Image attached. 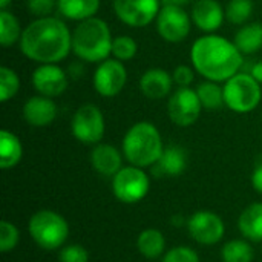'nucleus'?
Listing matches in <instances>:
<instances>
[{"label": "nucleus", "instance_id": "13", "mask_svg": "<svg viewBox=\"0 0 262 262\" xmlns=\"http://www.w3.org/2000/svg\"><path fill=\"white\" fill-rule=\"evenodd\" d=\"M187 230L192 239L201 246H215L218 244L224 233L226 226L220 215L210 210L195 212L187 221Z\"/></svg>", "mask_w": 262, "mask_h": 262}, {"label": "nucleus", "instance_id": "32", "mask_svg": "<svg viewBox=\"0 0 262 262\" xmlns=\"http://www.w3.org/2000/svg\"><path fill=\"white\" fill-rule=\"evenodd\" d=\"M163 262H200V256L192 247L178 246L164 253Z\"/></svg>", "mask_w": 262, "mask_h": 262}, {"label": "nucleus", "instance_id": "14", "mask_svg": "<svg viewBox=\"0 0 262 262\" xmlns=\"http://www.w3.org/2000/svg\"><path fill=\"white\" fill-rule=\"evenodd\" d=\"M31 83L38 95L55 98L68 89L69 77L57 63H46L32 71Z\"/></svg>", "mask_w": 262, "mask_h": 262}, {"label": "nucleus", "instance_id": "15", "mask_svg": "<svg viewBox=\"0 0 262 262\" xmlns=\"http://www.w3.org/2000/svg\"><path fill=\"white\" fill-rule=\"evenodd\" d=\"M192 23L207 34L218 31L226 20V9L218 0H195L190 11Z\"/></svg>", "mask_w": 262, "mask_h": 262}, {"label": "nucleus", "instance_id": "25", "mask_svg": "<svg viewBox=\"0 0 262 262\" xmlns=\"http://www.w3.org/2000/svg\"><path fill=\"white\" fill-rule=\"evenodd\" d=\"M23 29L20 26L18 18L9 12L8 9L0 11V45L3 48H9L20 41Z\"/></svg>", "mask_w": 262, "mask_h": 262}, {"label": "nucleus", "instance_id": "33", "mask_svg": "<svg viewBox=\"0 0 262 262\" xmlns=\"http://www.w3.org/2000/svg\"><path fill=\"white\" fill-rule=\"evenodd\" d=\"M89 252L80 244L64 246L58 252V262H88Z\"/></svg>", "mask_w": 262, "mask_h": 262}, {"label": "nucleus", "instance_id": "28", "mask_svg": "<svg viewBox=\"0 0 262 262\" xmlns=\"http://www.w3.org/2000/svg\"><path fill=\"white\" fill-rule=\"evenodd\" d=\"M20 89V78L17 72L8 66L0 68V101L6 103L12 100Z\"/></svg>", "mask_w": 262, "mask_h": 262}, {"label": "nucleus", "instance_id": "5", "mask_svg": "<svg viewBox=\"0 0 262 262\" xmlns=\"http://www.w3.org/2000/svg\"><path fill=\"white\" fill-rule=\"evenodd\" d=\"M28 232L43 250H60L69 236V224L60 213L45 209L29 218Z\"/></svg>", "mask_w": 262, "mask_h": 262}, {"label": "nucleus", "instance_id": "21", "mask_svg": "<svg viewBox=\"0 0 262 262\" xmlns=\"http://www.w3.org/2000/svg\"><path fill=\"white\" fill-rule=\"evenodd\" d=\"M101 0H57V11L61 17L83 21L97 15Z\"/></svg>", "mask_w": 262, "mask_h": 262}, {"label": "nucleus", "instance_id": "26", "mask_svg": "<svg viewBox=\"0 0 262 262\" xmlns=\"http://www.w3.org/2000/svg\"><path fill=\"white\" fill-rule=\"evenodd\" d=\"M196 94L200 97V101L203 104V109L207 111H218L224 104V91L223 86L216 81L206 80L198 84Z\"/></svg>", "mask_w": 262, "mask_h": 262}, {"label": "nucleus", "instance_id": "38", "mask_svg": "<svg viewBox=\"0 0 262 262\" xmlns=\"http://www.w3.org/2000/svg\"><path fill=\"white\" fill-rule=\"evenodd\" d=\"M249 74H250L256 81L262 83V61H256V63L252 66V69H250Z\"/></svg>", "mask_w": 262, "mask_h": 262}, {"label": "nucleus", "instance_id": "4", "mask_svg": "<svg viewBox=\"0 0 262 262\" xmlns=\"http://www.w3.org/2000/svg\"><path fill=\"white\" fill-rule=\"evenodd\" d=\"M121 147L129 164L143 169L152 167L164 150L160 130L149 121H138L130 126L123 138Z\"/></svg>", "mask_w": 262, "mask_h": 262}, {"label": "nucleus", "instance_id": "9", "mask_svg": "<svg viewBox=\"0 0 262 262\" xmlns=\"http://www.w3.org/2000/svg\"><path fill=\"white\" fill-rule=\"evenodd\" d=\"M203 112V104L192 88H178L167 100V115L170 121L180 127L195 124Z\"/></svg>", "mask_w": 262, "mask_h": 262}, {"label": "nucleus", "instance_id": "17", "mask_svg": "<svg viewBox=\"0 0 262 262\" xmlns=\"http://www.w3.org/2000/svg\"><path fill=\"white\" fill-rule=\"evenodd\" d=\"M123 157L115 146L98 143L91 152V164L100 175L114 178L123 169Z\"/></svg>", "mask_w": 262, "mask_h": 262}, {"label": "nucleus", "instance_id": "2", "mask_svg": "<svg viewBox=\"0 0 262 262\" xmlns=\"http://www.w3.org/2000/svg\"><path fill=\"white\" fill-rule=\"evenodd\" d=\"M190 61L193 69L206 80L226 83L241 71L244 55L235 41L218 34H206L193 41Z\"/></svg>", "mask_w": 262, "mask_h": 262}, {"label": "nucleus", "instance_id": "34", "mask_svg": "<svg viewBox=\"0 0 262 262\" xmlns=\"http://www.w3.org/2000/svg\"><path fill=\"white\" fill-rule=\"evenodd\" d=\"M26 8L35 18L51 17L57 9V0H26Z\"/></svg>", "mask_w": 262, "mask_h": 262}, {"label": "nucleus", "instance_id": "39", "mask_svg": "<svg viewBox=\"0 0 262 262\" xmlns=\"http://www.w3.org/2000/svg\"><path fill=\"white\" fill-rule=\"evenodd\" d=\"M69 74H71L72 78H78L81 75V66L80 64L78 66H71L69 68Z\"/></svg>", "mask_w": 262, "mask_h": 262}, {"label": "nucleus", "instance_id": "22", "mask_svg": "<svg viewBox=\"0 0 262 262\" xmlns=\"http://www.w3.org/2000/svg\"><path fill=\"white\" fill-rule=\"evenodd\" d=\"M23 158V146L11 130H0V167L3 170L15 167Z\"/></svg>", "mask_w": 262, "mask_h": 262}, {"label": "nucleus", "instance_id": "8", "mask_svg": "<svg viewBox=\"0 0 262 262\" xmlns=\"http://www.w3.org/2000/svg\"><path fill=\"white\" fill-rule=\"evenodd\" d=\"M104 130V117L98 106L86 103L75 111L71 121V132L77 141L95 146L103 140Z\"/></svg>", "mask_w": 262, "mask_h": 262}, {"label": "nucleus", "instance_id": "6", "mask_svg": "<svg viewBox=\"0 0 262 262\" xmlns=\"http://www.w3.org/2000/svg\"><path fill=\"white\" fill-rule=\"evenodd\" d=\"M223 91L224 104L236 114H249L261 103V83L246 72H238L229 78L224 83Z\"/></svg>", "mask_w": 262, "mask_h": 262}, {"label": "nucleus", "instance_id": "23", "mask_svg": "<svg viewBox=\"0 0 262 262\" xmlns=\"http://www.w3.org/2000/svg\"><path fill=\"white\" fill-rule=\"evenodd\" d=\"M236 48L243 52V55L256 54L262 48V23L253 21L241 26L233 38Z\"/></svg>", "mask_w": 262, "mask_h": 262}, {"label": "nucleus", "instance_id": "40", "mask_svg": "<svg viewBox=\"0 0 262 262\" xmlns=\"http://www.w3.org/2000/svg\"><path fill=\"white\" fill-rule=\"evenodd\" d=\"M12 0H0V9H6L11 5Z\"/></svg>", "mask_w": 262, "mask_h": 262}, {"label": "nucleus", "instance_id": "10", "mask_svg": "<svg viewBox=\"0 0 262 262\" xmlns=\"http://www.w3.org/2000/svg\"><path fill=\"white\" fill-rule=\"evenodd\" d=\"M127 83V71L123 61L117 58H107L101 63H98L92 84L98 95L104 98L117 97Z\"/></svg>", "mask_w": 262, "mask_h": 262}, {"label": "nucleus", "instance_id": "35", "mask_svg": "<svg viewBox=\"0 0 262 262\" xmlns=\"http://www.w3.org/2000/svg\"><path fill=\"white\" fill-rule=\"evenodd\" d=\"M172 78L178 88H190L192 83L195 81V69L193 66L190 68L187 64H180L173 69Z\"/></svg>", "mask_w": 262, "mask_h": 262}, {"label": "nucleus", "instance_id": "18", "mask_svg": "<svg viewBox=\"0 0 262 262\" xmlns=\"http://www.w3.org/2000/svg\"><path fill=\"white\" fill-rule=\"evenodd\" d=\"M173 78L172 75L161 68L147 69L140 78V91L149 100L166 98L172 91Z\"/></svg>", "mask_w": 262, "mask_h": 262}, {"label": "nucleus", "instance_id": "30", "mask_svg": "<svg viewBox=\"0 0 262 262\" xmlns=\"http://www.w3.org/2000/svg\"><path fill=\"white\" fill-rule=\"evenodd\" d=\"M138 52V43L129 35H117L112 40V57L120 61L132 60Z\"/></svg>", "mask_w": 262, "mask_h": 262}, {"label": "nucleus", "instance_id": "36", "mask_svg": "<svg viewBox=\"0 0 262 262\" xmlns=\"http://www.w3.org/2000/svg\"><path fill=\"white\" fill-rule=\"evenodd\" d=\"M252 186L258 193H262V164L256 166L252 173Z\"/></svg>", "mask_w": 262, "mask_h": 262}, {"label": "nucleus", "instance_id": "20", "mask_svg": "<svg viewBox=\"0 0 262 262\" xmlns=\"http://www.w3.org/2000/svg\"><path fill=\"white\" fill-rule=\"evenodd\" d=\"M241 235L252 243L262 241V203H252L247 206L238 220Z\"/></svg>", "mask_w": 262, "mask_h": 262}, {"label": "nucleus", "instance_id": "37", "mask_svg": "<svg viewBox=\"0 0 262 262\" xmlns=\"http://www.w3.org/2000/svg\"><path fill=\"white\" fill-rule=\"evenodd\" d=\"M161 2V6H180V8H184L187 5H190L192 2L195 0H160Z\"/></svg>", "mask_w": 262, "mask_h": 262}, {"label": "nucleus", "instance_id": "31", "mask_svg": "<svg viewBox=\"0 0 262 262\" xmlns=\"http://www.w3.org/2000/svg\"><path fill=\"white\" fill-rule=\"evenodd\" d=\"M20 241V232L15 224L9 221L0 223V252L8 253L17 247Z\"/></svg>", "mask_w": 262, "mask_h": 262}, {"label": "nucleus", "instance_id": "3", "mask_svg": "<svg viewBox=\"0 0 262 262\" xmlns=\"http://www.w3.org/2000/svg\"><path fill=\"white\" fill-rule=\"evenodd\" d=\"M112 40L109 25L95 15L78 21L72 31V52L81 61L101 63L112 52Z\"/></svg>", "mask_w": 262, "mask_h": 262}, {"label": "nucleus", "instance_id": "24", "mask_svg": "<svg viewBox=\"0 0 262 262\" xmlns=\"http://www.w3.org/2000/svg\"><path fill=\"white\" fill-rule=\"evenodd\" d=\"M137 249L146 259H157L166 252V238L157 229H144L137 238Z\"/></svg>", "mask_w": 262, "mask_h": 262}, {"label": "nucleus", "instance_id": "12", "mask_svg": "<svg viewBox=\"0 0 262 262\" xmlns=\"http://www.w3.org/2000/svg\"><path fill=\"white\" fill-rule=\"evenodd\" d=\"M160 0H114V12L120 21L130 28H144L157 20Z\"/></svg>", "mask_w": 262, "mask_h": 262}, {"label": "nucleus", "instance_id": "27", "mask_svg": "<svg viewBox=\"0 0 262 262\" xmlns=\"http://www.w3.org/2000/svg\"><path fill=\"white\" fill-rule=\"evenodd\" d=\"M223 262H253L255 252L249 241L244 239H232L227 241L221 249Z\"/></svg>", "mask_w": 262, "mask_h": 262}, {"label": "nucleus", "instance_id": "29", "mask_svg": "<svg viewBox=\"0 0 262 262\" xmlns=\"http://www.w3.org/2000/svg\"><path fill=\"white\" fill-rule=\"evenodd\" d=\"M252 0H230L226 6V20L232 25H243L252 17Z\"/></svg>", "mask_w": 262, "mask_h": 262}, {"label": "nucleus", "instance_id": "19", "mask_svg": "<svg viewBox=\"0 0 262 262\" xmlns=\"http://www.w3.org/2000/svg\"><path fill=\"white\" fill-rule=\"evenodd\" d=\"M187 167V154L180 146H167L160 160L152 166L154 173L160 177H178Z\"/></svg>", "mask_w": 262, "mask_h": 262}, {"label": "nucleus", "instance_id": "7", "mask_svg": "<svg viewBox=\"0 0 262 262\" xmlns=\"http://www.w3.org/2000/svg\"><path fill=\"white\" fill-rule=\"evenodd\" d=\"M150 189L149 175L143 167L123 166V169L112 178V192L115 198L124 204H137L146 198Z\"/></svg>", "mask_w": 262, "mask_h": 262}, {"label": "nucleus", "instance_id": "1", "mask_svg": "<svg viewBox=\"0 0 262 262\" xmlns=\"http://www.w3.org/2000/svg\"><path fill=\"white\" fill-rule=\"evenodd\" d=\"M20 52L38 63H58L72 52V32L68 25L51 15L32 20L18 41Z\"/></svg>", "mask_w": 262, "mask_h": 262}, {"label": "nucleus", "instance_id": "16", "mask_svg": "<svg viewBox=\"0 0 262 262\" xmlns=\"http://www.w3.org/2000/svg\"><path fill=\"white\" fill-rule=\"evenodd\" d=\"M57 104L52 98L43 95H34L23 104L21 114L25 121L32 127H46L57 118Z\"/></svg>", "mask_w": 262, "mask_h": 262}, {"label": "nucleus", "instance_id": "11", "mask_svg": "<svg viewBox=\"0 0 262 262\" xmlns=\"http://www.w3.org/2000/svg\"><path fill=\"white\" fill-rule=\"evenodd\" d=\"M160 37L167 43H180L187 38L192 28V17L180 6H161L155 20Z\"/></svg>", "mask_w": 262, "mask_h": 262}]
</instances>
